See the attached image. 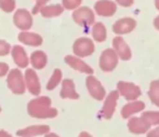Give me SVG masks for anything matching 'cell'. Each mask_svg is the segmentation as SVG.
I'll return each instance as SVG.
<instances>
[{"mask_svg":"<svg viewBox=\"0 0 159 137\" xmlns=\"http://www.w3.org/2000/svg\"><path fill=\"white\" fill-rule=\"evenodd\" d=\"M48 1L49 0H37L35 7H34V9H33V14H37L38 12H40V10L43 8L44 4H46Z\"/></svg>","mask_w":159,"mask_h":137,"instance_id":"30","label":"cell"},{"mask_svg":"<svg viewBox=\"0 0 159 137\" xmlns=\"http://www.w3.org/2000/svg\"><path fill=\"white\" fill-rule=\"evenodd\" d=\"M148 97L155 106L159 107V80H154L149 85Z\"/></svg>","mask_w":159,"mask_h":137,"instance_id":"24","label":"cell"},{"mask_svg":"<svg viewBox=\"0 0 159 137\" xmlns=\"http://www.w3.org/2000/svg\"><path fill=\"white\" fill-rule=\"evenodd\" d=\"M155 6L157 8V10H159V0H155Z\"/></svg>","mask_w":159,"mask_h":137,"instance_id":"38","label":"cell"},{"mask_svg":"<svg viewBox=\"0 0 159 137\" xmlns=\"http://www.w3.org/2000/svg\"><path fill=\"white\" fill-rule=\"evenodd\" d=\"M27 111L37 119H52L57 116V110L51 107V99L47 96L37 97L28 103Z\"/></svg>","mask_w":159,"mask_h":137,"instance_id":"1","label":"cell"},{"mask_svg":"<svg viewBox=\"0 0 159 137\" xmlns=\"http://www.w3.org/2000/svg\"><path fill=\"white\" fill-rule=\"evenodd\" d=\"M94 10L100 16H113L117 11V6L111 0H100L94 4Z\"/></svg>","mask_w":159,"mask_h":137,"instance_id":"11","label":"cell"},{"mask_svg":"<svg viewBox=\"0 0 159 137\" xmlns=\"http://www.w3.org/2000/svg\"><path fill=\"white\" fill-rule=\"evenodd\" d=\"M117 91L127 100H136L141 96L142 92L136 84L127 81H119L117 83Z\"/></svg>","mask_w":159,"mask_h":137,"instance_id":"4","label":"cell"},{"mask_svg":"<svg viewBox=\"0 0 159 137\" xmlns=\"http://www.w3.org/2000/svg\"><path fill=\"white\" fill-rule=\"evenodd\" d=\"M62 98H68V99H78L79 94L76 92L75 83L70 79H65L62 82V89L60 92Z\"/></svg>","mask_w":159,"mask_h":137,"instance_id":"18","label":"cell"},{"mask_svg":"<svg viewBox=\"0 0 159 137\" xmlns=\"http://www.w3.org/2000/svg\"><path fill=\"white\" fill-rule=\"evenodd\" d=\"M46 137H60L59 135H57L55 133H48L46 135Z\"/></svg>","mask_w":159,"mask_h":137,"instance_id":"37","label":"cell"},{"mask_svg":"<svg viewBox=\"0 0 159 137\" xmlns=\"http://www.w3.org/2000/svg\"><path fill=\"white\" fill-rule=\"evenodd\" d=\"M65 63L68 66H70L73 69L77 71H80L82 73H87V75H92L93 69L89 66L88 64L84 62L82 60H80L78 56H73V55H67L65 56Z\"/></svg>","mask_w":159,"mask_h":137,"instance_id":"14","label":"cell"},{"mask_svg":"<svg viewBox=\"0 0 159 137\" xmlns=\"http://www.w3.org/2000/svg\"><path fill=\"white\" fill-rule=\"evenodd\" d=\"M0 137H12V135H11V134H9L8 132L1 130V131H0Z\"/></svg>","mask_w":159,"mask_h":137,"instance_id":"34","label":"cell"},{"mask_svg":"<svg viewBox=\"0 0 159 137\" xmlns=\"http://www.w3.org/2000/svg\"><path fill=\"white\" fill-rule=\"evenodd\" d=\"M78 137H92V135H91V134H89L88 132H81Z\"/></svg>","mask_w":159,"mask_h":137,"instance_id":"36","label":"cell"},{"mask_svg":"<svg viewBox=\"0 0 159 137\" xmlns=\"http://www.w3.org/2000/svg\"><path fill=\"white\" fill-rule=\"evenodd\" d=\"M50 133V126L49 125H32L25 129H21L16 132V135L20 137H35L40 135H47Z\"/></svg>","mask_w":159,"mask_h":137,"instance_id":"13","label":"cell"},{"mask_svg":"<svg viewBox=\"0 0 159 137\" xmlns=\"http://www.w3.org/2000/svg\"><path fill=\"white\" fill-rule=\"evenodd\" d=\"M0 112H1V108H0Z\"/></svg>","mask_w":159,"mask_h":137,"instance_id":"39","label":"cell"},{"mask_svg":"<svg viewBox=\"0 0 159 137\" xmlns=\"http://www.w3.org/2000/svg\"><path fill=\"white\" fill-rule=\"evenodd\" d=\"M13 22L17 28L23 31L28 30L33 25V16L25 9H19L13 16Z\"/></svg>","mask_w":159,"mask_h":137,"instance_id":"9","label":"cell"},{"mask_svg":"<svg viewBox=\"0 0 159 137\" xmlns=\"http://www.w3.org/2000/svg\"><path fill=\"white\" fill-rule=\"evenodd\" d=\"M11 51V46L4 40H0V56L7 55Z\"/></svg>","mask_w":159,"mask_h":137,"instance_id":"29","label":"cell"},{"mask_svg":"<svg viewBox=\"0 0 159 137\" xmlns=\"http://www.w3.org/2000/svg\"><path fill=\"white\" fill-rule=\"evenodd\" d=\"M146 137H159V125L157 127H155V129L148 131Z\"/></svg>","mask_w":159,"mask_h":137,"instance_id":"33","label":"cell"},{"mask_svg":"<svg viewBox=\"0 0 159 137\" xmlns=\"http://www.w3.org/2000/svg\"><path fill=\"white\" fill-rule=\"evenodd\" d=\"M145 109V104L142 100H133L129 104L125 105L121 108V117L124 119H129L132 114H135Z\"/></svg>","mask_w":159,"mask_h":137,"instance_id":"17","label":"cell"},{"mask_svg":"<svg viewBox=\"0 0 159 137\" xmlns=\"http://www.w3.org/2000/svg\"><path fill=\"white\" fill-rule=\"evenodd\" d=\"M11 53H12L13 60L20 68H26L28 66L30 60H28L27 54H26L25 50L21 46H14Z\"/></svg>","mask_w":159,"mask_h":137,"instance_id":"19","label":"cell"},{"mask_svg":"<svg viewBox=\"0 0 159 137\" xmlns=\"http://www.w3.org/2000/svg\"><path fill=\"white\" fill-rule=\"evenodd\" d=\"M154 26H155V28L157 29V30H159V15L154 20Z\"/></svg>","mask_w":159,"mask_h":137,"instance_id":"35","label":"cell"},{"mask_svg":"<svg viewBox=\"0 0 159 137\" xmlns=\"http://www.w3.org/2000/svg\"><path fill=\"white\" fill-rule=\"evenodd\" d=\"M19 40L23 42L24 44L32 46H39L42 44V38L38 33H28V31H22L19 35Z\"/></svg>","mask_w":159,"mask_h":137,"instance_id":"20","label":"cell"},{"mask_svg":"<svg viewBox=\"0 0 159 137\" xmlns=\"http://www.w3.org/2000/svg\"><path fill=\"white\" fill-rule=\"evenodd\" d=\"M117 53L113 49H106L100 56V68L105 73H111L118 65Z\"/></svg>","mask_w":159,"mask_h":137,"instance_id":"3","label":"cell"},{"mask_svg":"<svg viewBox=\"0 0 159 137\" xmlns=\"http://www.w3.org/2000/svg\"><path fill=\"white\" fill-rule=\"evenodd\" d=\"M86 85L88 89L90 95L92 96L96 100H103L106 96V92H105L104 86L102 85V83L98 81L95 77H93L92 75L88 76L86 79Z\"/></svg>","mask_w":159,"mask_h":137,"instance_id":"8","label":"cell"},{"mask_svg":"<svg viewBox=\"0 0 159 137\" xmlns=\"http://www.w3.org/2000/svg\"><path fill=\"white\" fill-rule=\"evenodd\" d=\"M128 129L133 134H144L148 133L149 129H151V124L142 117L141 118L133 117L128 121Z\"/></svg>","mask_w":159,"mask_h":137,"instance_id":"10","label":"cell"},{"mask_svg":"<svg viewBox=\"0 0 159 137\" xmlns=\"http://www.w3.org/2000/svg\"><path fill=\"white\" fill-rule=\"evenodd\" d=\"M47 63H48V57L42 51H35L30 55V64L34 68L42 69L46 67Z\"/></svg>","mask_w":159,"mask_h":137,"instance_id":"21","label":"cell"},{"mask_svg":"<svg viewBox=\"0 0 159 137\" xmlns=\"http://www.w3.org/2000/svg\"><path fill=\"white\" fill-rule=\"evenodd\" d=\"M61 81H62V71H61V69H59V68L54 69V71H53L50 80H49L48 83H47V90H49V91H51V90H54L55 87L59 85V83Z\"/></svg>","mask_w":159,"mask_h":137,"instance_id":"25","label":"cell"},{"mask_svg":"<svg viewBox=\"0 0 159 137\" xmlns=\"http://www.w3.org/2000/svg\"><path fill=\"white\" fill-rule=\"evenodd\" d=\"M94 43L91 39L86 37L79 38L75 41L73 46V51L78 57H87L94 52Z\"/></svg>","mask_w":159,"mask_h":137,"instance_id":"5","label":"cell"},{"mask_svg":"<svg viewBox=\"0 0 159 137\" xmlns=\"http://www.w3.org/2000/svg\"><path fill=\"white\" fill-rule=\"evenodd\" d=\"M113 48L117 55L121 60H129L132 57V52L130 46L127 44V42L121 37H116L113 39Z\"/></svg>","mask_w":159,"mask_h":137,"instance_id":"16","label":"cell"},{"mask_svg":"<svg viewBox=\"0 0 159 137\" xmlns=\"http://www.w3.org/2000/svg\"><path fill=\"white\" fill-rule=\"evenodd\" d=\"M82 0H63V7L67 10H73L80 6Z\"/></svg>","mask_w":159,"mask_h":137,"instance_id":"28","label":"cell"},{"mask_svg":"<svg viewBox=\"0 0 159 137\" xmlns=\"http://www.w3.org/2000/svg\"><path fill=\"white\" fill-rule=\"evenodd\" d=\"M24 79L25 77H23V73H21L20 69H12L7 78L8 87L14 94H17V95L24 94L26 90V83L24 82Z\"/></svg>","mask_w":159,"mask_h":137,"instance_id":"2","label":"cell"},{"mask_svg":"<svg viewBox=\"0 0 159 137\" xmlns=\"http://www.w3.org/2000/svg\"><path fill=\"white\" fill-rule=\"evenodd\" d=\"M92 36L96 42H104L107 38V31L104 24L101 22L95 23L92 28Z\"/></svg>","mask_w":159,"mask_h":137,"instance_id":"23","label":"cell"},{"mask_svg":"<svg viewBox=\"0 0 159 137\" xmlns=\"http://www.w3.org/2000/svg\"><path fill=\"white\" fill-rule=\"evenodd\" d=\"M0 9L7 13L12 12L15 9V0H0Z\"/></svg>","mask_w":159,"mask_h":137,"instance_id":"27","label":"cell"},{"mask_svg":"<svg viewBox=\"0 0 159 137\" xmlns=\"http://www.w3.org/2000/svg\"><path fill=\"white\" fill-rule=\"evenodd\" d=\"M136 22L132 17H125V19L118 20L113 25V31L118 35H125L129 33L135 28Z\"/></svg>","mask_w":159,"mask_h":137,"instance_id":"15","label":"cell"},{"mask_svg":"<svg viewBox=\"0 0 159 137\" xmlns=\"http://www.w3.org/2000/svg\"><path fill=\"white\" fill-rule=\"evenodd\" d=\"M64 7L61 4H52V6H44L40 10L42 16L44 17H55L63 13Z\"/></svg>","mask_w":159,"mask_h":137,"instance_id":"22","label":"cell"},{"mask_svg":"<svg viewBox=\"0 0 159 137\" xmlns=\"http://www.w3.org/2000/svg\"><path fill=\"white\" fill-rule=\"evenodd\" d=\"M115 1H117L118 3L120 4V6L128 8V7H131L132 4H133L134 0H115Z\"/></svg>","mask_w":159,"mask_h":137,"instance_id":"32","label":"cell"},{"mask_svg":"<svg viewBox=\"0 0 159 137\" xmlns=\"http://www.w3.org/2000/svg\"><path fill=\"white\" fill-rule=\"evenodd\" d=\"M142 118L152 125H159V111H144Z\"/></svg>","mask_w":159,"mask_h":137,"instance_id":"26","label":"cell"},{"mask_svg":"<svg viewBox=\"0 0 159 137\" xmlns=\"http://www.w3.org/2000/svg\"><path fill=\"white\" fill-rule=\"evenodd\" d=\"M119 92L116 90V91H111L106 96V99H105L102 110H101V116L105 120H109L114 116V112H115L116 107H117V100L119 98Z\"/></svg>","mask_w":159,"mask_h":137,"instance_id":"6","label":"cell"},{"mask_svg":"<svg viewBox=\"0 0 159 137\" xmlns=\"http://www.w3.org/2000/svg\"><path fill=\"white\" fill-rule=\"evenodd\" d=\"M25 83L26 87L28 89L30 94L33 95H39L41 92V86H40V82L38 79L37 73H35L34 69H26L25 71Z\"/></svg>","mask_w":159,"mask_h":137,"instance_id":"12","label":"cell"},{"mask_svg":"<svg viewBox=\"0 0 159 137\" xmlns=\"http://www.w3.org/2000/svg\"><path fill=\"white\" fill-rule=\"evenodd\" d=\"M73 19L79 26H90L94 23V13L91 9L82 7L74 11Z\"/></svg>","mask_w":159,"mask_h":137,"instance_id":"7","label":"cell"},{"mask_svg":"<svg viewBox=\"0 0 159 137\" xmlns=\"http://www.w3.org/2000/svg\"><path fill=\"white\" fill-rule=\"evenodd\" d=\"M9 71V66L6 63H0V77H3Z\"/></svg>","mask_w":159,"mask_h":137,"instance_id":"31","label":"cell"}]
</instances>
